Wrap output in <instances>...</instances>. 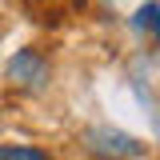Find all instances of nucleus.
<instances>
[{"label": "nucleus", "mask_w": 160, "mask_h": 160, "mask_svg": "<svg viewBox=\"0 0 160 160\" xmlns=\"http://www.w3.org/2000/svg\"><path fill=\"white\" fill-rule=\"evenodd\" d=\"M8 76H12V84H24V88H36L40 80L48 76V68H44V60H40L36 52H20V56L12 60V68H8Z\"/></svg>", "instance_id": "2"}, {"label": "nucleus", "mask_w": 160, "mask_h": 160, "mask_svg": "<svg viewBox=\"0 0 160 160\" xmlns=\"http://www.w3.org/2000/svg\"><path fill=\"white\" fill-rule=\"evenodd\" d=\"M136 20H140V28H152V32L160 36V8L156 4H144V8L136 12Z\"/></svg>", "instance_id": "4"}, {"label": "nucleus", "mask_w": 160, "mask_h": 160, "mask_svg": "<svg viewBox=\"0 0 160 160\" xmlns=\"http://www.w3.org/2000/svg\"><path fill=\"white\" fill-rule=\"evenodd\" d=\"M0 160H52V156L40 152V148H24V144H4L0 148Z\"/></svg>", "instance_id": "3"}, {"label": "nucleus", "mask_w": 160, "mask_h": 160, "mask_svg": "<svg viewBox=\"0 0 160 160\" xmlns=\"http://www.w3.org/2000/svg\"><path fill=\"white\" fill-rule=\"evenodd\" d=\"M88 148H92L96 156H104V160H124V156H136L140 152L136 140L116 132V128H92V132H88Z\"/></svg>", "instance_id": "1"}]
</instances>
